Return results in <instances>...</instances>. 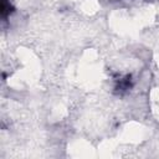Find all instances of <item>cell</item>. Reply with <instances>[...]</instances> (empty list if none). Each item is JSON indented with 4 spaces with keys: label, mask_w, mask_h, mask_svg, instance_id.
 Wrapping results in <instances>:
<instances>
[{
    "label": "cell",
    "mask_w": 159,
    "mask_h": 159,
    "mask_svg": "<svg viewBox=\"0 0 159 159\" xmlns=\"http://www.w3.org/2000/svg\"><path fill=\"white\" fill-rule=\"evenodd\" d=\"M104 1H107V2H114V1H118V0H104Z\"/></svg>",
    "instance_id": "6da1fadb"
}]
</instances>
